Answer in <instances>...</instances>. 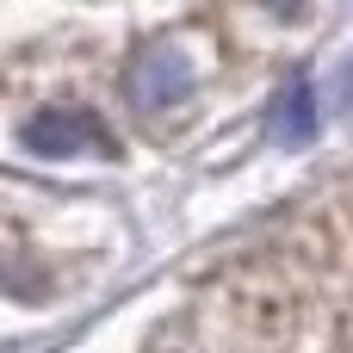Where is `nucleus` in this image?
Instances as JSON below:
<instances>
[{"label": "nucleus", "mask_w": 353, "mask_h": 353, "mask_svg": "<svg viewBox=\"0 0 353 353\" xmlns=\"http://www.w3.org/2000/svg\"><path fill=\"white\" fill-rule=\"evenodd\" d=\"M19 143L25 149H37V155H74V149H112V137L87 118V112H37L25 130H19Z\"/></svg>", "instance_id": "obj_2"}, {"label": "nucleus", "mask_w": 353, "mask_h": 353, "mask_svg": "<svg viewBox=\"0 0 353 353\" xmlns=\"http://www.w3.org/2000/svg\"><path fill=\"white\" fill-rule=\"evenodd\" d=\"M186 87H192V56H186L180 43L143 50L137 68H130V81H124V93H130L137 112H168L174 99H186Z\"/></svg>", "instance_id": "obj_1"}, {"label": "nucleus", "mask_w": 353, "mask_h": 353, "mask_svg": "<svg viewBox=\"0 0 353 353\" xmlns=\"http://www.w3.org/2000/svg\"><path fill=\"white\" fill-rule=\"evenodd\" d=\"M267 137H273L279 149H304V143L316 137V93H310V74H292V81L273 93Z\"/></svg>", "instance_id": "obj_3"}, {"label": "nucleus", "mask_w": 353, "mask_h": 353, "mask_svg": "<svg viewBox=\"0 0 353 353\" xmlns=\"http://www.w3.org/2000/svg\"><path fill=\"white\" fill-rule=\"evenodd\" d=\"M335 93H341V105H347V112H353V62H347V68H341V81H335Z\"/></svg>", "instance_id": "obj_4"}]
</instances>
